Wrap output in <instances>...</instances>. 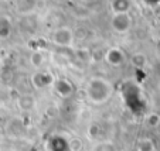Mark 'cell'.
Wrapping results in <instances>:
<instances>
[{
	"instance_id": "cell-1",
	"label": "cell",
	"mask_w": 160,
	"mask_h": 151,
	"mask_svg": "<svg viewBox=\"0 0 160 151\" xmlns=\"http://www.w3.org/2000/svg\"><path fill=\"white\" fill-rule=\"evenodd\" d=\"M89 97L94 102H102L106 100L109 95V89L106 88L105 81H91L89 85Z\"/></svg>"
}]
</instances>
